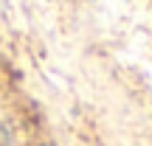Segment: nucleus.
<instances>
[{
    "instance_id": "1",
    "label": "nucleus",
    "mask_w": 152,
    "mask_h": 146,
    "mask_svg": "<svg viewBox=\"0 0 152 146\" xmlns=\"http://www.w3.org/2000/svg\"><path fill=\"white\" fill-rule=\"evenodd\" d=\"M39 146H51V143H39Z\"/></svg>"
}]
</instances>
